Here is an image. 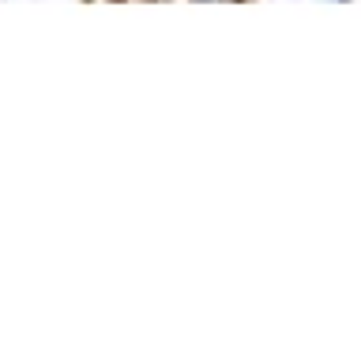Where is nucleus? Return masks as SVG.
Here are the masks:
<instances>
[]
</instances>
